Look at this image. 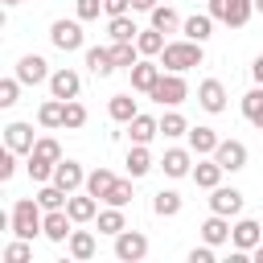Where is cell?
Listing matches in <instances>:
<instances>
[{"label":"cell","instance_id":"obj_32","mask_svg":"<svg viewBox=\"0 0 263 263\" xmlns=\"http://www.w3.org/2000/svg\"><path fill=\"white\" fill-rule=\"evenodd\" d=\"M168 41H164V33L160 29H140V37H136V49H140V58H160V49H164Z\"/></svg>","mask_w":263,"mask_h":263},{"label":"cell","instance_id":"obj_48","mask_svg":"<svg viewBox=\"0 0 263 263\" xmlns=\"http://www.w3.org/2000/svg\"><path fill=\"white\" fill-rule=\"evenodd\" d=\"M251 78H255V86H263V53L251 62Z\"/></svg>","mask_w":263,"mask_h":263},{"label":"cell","instance_id":"obj_2","mask_svg":"<svg viewBox=\"0 0 263 263\" xmlns=\"http://www.w3.org/2000/svg\"><path fill=\"white\" fill-rule=\"evenodd\" d=\"M164 70H173V74H185V70H193V66H201L205 62V53H201V41H189V37H181V41H168L164 49H160V58H156Z\"/></svg>","mask_w":263,"mask_h":263},{"label":"cell","instance_id":"obj_49","mask_svg":"<svg viewBox=\"0 0 263 263\" xmlns=\"http://www.w3.org/2000/svg\"><path fill=\"white\" fill-rule=\"evenodd\" d=\"M156 4H160V0H132V8H136V12H152Z\"/></svg>","mask_w":263,"mask_h":263},{"label":"cell","instance_id":"obj_26","mask_svg":"<svg viewBox=\"0 0 263 263\" xmlns=\"http://www.w3.org/2000/svg\"><path fill=\"white\" fill-rule=\"evenodd\" d=\"M37 123H41V127H66V103L49 95V99L37 107Z\"/></svg>","mask_w":263,"mask_h":263},{"label":"cell","instance_id":"obj_17","mask_svg":"<svg viewBox=\"0 0 263 263\" xmlns=\"http://www.w3.org/2000/svg\"><path fill=\"white\" fill-rule=\"evenodd\" d=\"M86 53V70L95 74V78H111L119 66H115V58H111V45H90V49H82Z\"/></svg>","mask_w":263,"mask_h":263},{"label":"cell","instance_id":"obj_12","mask_svg":"<svg viewBox=\"0 0 263 263\" xmlns=\"http://www.w3.org/2000/svg\"><path fill=\"white\" fill-rule=\"evenodd\" d=\"M214 160H218L226 173H238V168H247V144H242V140H222V144L214 148Z\"/></svg>","mask_w":263,"mask_h":263},{"label":"cell","instance_id":"obj_30","mask_svg":"<svg viewBox=\"0 0 263 263\" xmlns=\"http://www.w3.org/2000/svg\"><path fill=\"white\" fill-rule=\"evenodd\" d=\"M127 230V218H123V205H107V210H99V234H123Z\"/></svg>","mask_w":263,"mask_h":263},{"label":"cell","instance_id":"obj_44","mask_svg":"<svg viewBox=\"0 0 263 263\" xmlns=\"http://www.w3.org/2000/svg\"><path fill=\"white\" fill-rule=\"evenodd\" d=\"M74 12H78V21H99L103 0H74Z\"/></svg>","mask_w":263,"mask_h":263},{"label":"cell","instance_id":"obj_9","mask_svg":"<svg viewBox=\"0 0 263 263\" xmlns=\"http://www.w3.org/2000/svg\"><path fill=\"white\" fill-rule=\"evenodd\" d=\"M16 78H21L25 86H41V82H49V62H45L41 53H25V58L16 62Z\"/></svg>","mask_w":263,"mask_h":263},{"label":"cell","instance_id":"obj_16","mask_svg":"<svg viewBox=\"0 0 263 263\" xmlns=\"http://www.w3.org/2000/svg\"><path fill=\"white\" fill-rule=\"evenodd\" d=\"M66 214H70L78 226H82V222H95V218H99V197H90L86 189H78V193H70Z\"/></svg>","mask_w":263,"mask_h":263},{"label":"cell","instance_id":"obj_25","mask_svg":"<svg viewBox=\"0 0 263 263\" xmlns=\"http://www.w3.org/2000/svg\"><path fill=\"white\" fill-rule=\"evenodd\" d=\"M156 164H152V152H148V144H132L127 148V177L132 181H140V177H148Z\"/></svg>","mask_w":263,"mask_h":263},{"label":"cell","instance_id":"obj_45","mask_svg":"<svg viewBox=\"0 0 263 263\" xmlns=\"http://www.w3.org/2000/svg\"><path fill=\"white\" fill-rule=\"evenodd\" d=\"M16 156H21V152H12V148L0 152V181H12V173H16Z\"/></svg>","mask_w":263,"mask_h":263},{"label":"cell","instance_id":"obj_37","mask_svg":"<svg viewBox=\"0 0 263 263\" xmlns=\"http://www.w3.org/2000/svg\"><path fill=\"white\" fill-rule=\"evenodd\" d=\"M111 58H115V66H136L140 62V49H136V41H111Z\"/></svg>","mask_w":263,"mask_h":263},{"label":"cell","instance_id":"obj_3","mask_svg":"<svg viewBox=\"0 0 263 263\" xmlns=\"http://www.w3.org/2000/svg\"><path fill=\"white\" fill-rule=\"evenodd\" d=\"M205 4H210V16L226 29H242L255 16V0H205Z\"/></svg>","mask_w":263,"mask_h":263},{"label":"cell","instance_id":"obj_21","mask_svg":"<svg viewBox=\"0 0 263 263\" xmlns=\"http://www.w3.org/2000/svg\"><path fill=\"white\" fill-rule=\"evenodd\" d=\"M185 140H189L193 156H214V148L222 144V136H218L214 127H201V123H197V127H189V132H185Z\"/></svg>","mask_w":263,"mask_h":263},{"label":"cell","instance_id":"obj_7","mask_svg":"<svg viewBox=\"0 0 263 263\" xmlns=\"http://www.w3.org/2000/svg\"><path fill=\"white\" fill-rule=\"evenodd\" d=\"M78 90H82V78H78V70L62 66V70H53V74H49V95H53V99L70 103V99H78Z\"/></svg>","mask_w":263,"mask_h":263},{"label":"cell","instance_id":"obj_40","mask_svg":"<svg viewBox=\"0 0 263 263\" xmlns=\"http://www.w3.org/2000/svg\"><path fill=\"white\" fill-rule=\"evenodd\" d=\"M29 259H33L29 238H12V242L4 247V263H29Z\"/></svg>","mask_w":263,"mask_h":263},{"label":"cell","instance_id":"obj_33","mask_svg":"<svg viewBox=\"0 0 263 263\" xmlns=\"http://www.w3.org/2000/svg\"><path fill=\"white\" fill-rule=\"evenodd\" d=\"M148 16H152V29H160V33H177V29L185 25V21L177 16V8H168V4H156Z\"/></svg>","mask_w":263,"mask_h":263},{"label":"cell","instance_id":"obj_27","mask_svg":"<svg viewBox=\"0 0 263 263\" xmlns=\"http://www.w3.org/2000/svg\"><path fill=\"white\" fill-rule=\"evenodd\" d=\"M66 251H70V259H78V263L95 259V234H90V230H74V234L66 238Z\"/></svg>","mask_w":263,"mask_h":263},{"label":"cell","instance_id":"obj_31","mask_svg":"<svg viewBox=\"0 0 263 263\" xmlns=\"http://www.w3.org/2000/svg\"><path fill=\"white\" fill-rule=\"evenodd\" d=\"M107 33H111V41H136L140 37V25L123 12V16H107Z\"/></svg>","mask_w":263,"mask_h":263},{"label":"cell","instance_id":"obj_14","mask_svg":"<svg viewBox=\"0 0 263 263\" xmlns=\"http://www.w3.org/2000/svg\"><path fill=\"white\" fill-rule=\"evenodd\" d=\"M160 168H164V177H189L193 173V148H168L164 156H160Z\"/></svg>","mask_w":263,"mask_h":263},{"label":"cell","instance_id":"obj_8","mask_svg":"<svg viewBox=\"0 0 263 263\" xmlns=\"http://www.w3.org/2000/svg\"><path fill=\"white\" fill-rule=\"evenodd\" d=\"M230 242L238 247V251H255L259 242H263V222H255V218H238L234 226H230Z\"/></svg>","mask_w":263,"mask_h":263},{"label":"cell","instance_id":"obj_41","mask_svg":"<svg viewBox=\"0 0 263 263\" xmlns=\"http://www.w3.org/2000/svg\"><path fill=\"white\" fill-rule=\"evenodd\" d=\"M21 86H25V82H21L16 74H12V78H0V107H12V103L21 99Z\"/></svg>","mask_w":263,"mask_h":263},{"label":"cell","instance_id":"obj_38","mask_svg":"<svg viewBox=\"0 0 263 263\" xmlns=\"http://www.w3.org/2000/svg\"><path fill=\"white\" fill-rule=\"evenodd\" d=\"M185 132H189L185 115H181V111H164V119H160V136H164V140H177V136H185Z\"/></svg>","mask_w":263,"mask_h":263},{"label":"cell","instance_id":"obj_52","mask_svg":"<svg viewBox=\"0 0 263 263\" xmlns=\"http://www.w3.org/2000/svg\"><path fill=\"white\" fill-rule=\"evenodd\" d=\"M16 4H21V0H4V8H16Z\"/></svg>","mask_w":263,"mask_h":263},{"label":"cell","instance_id":"obj_24","mask_svg":"<svg viewBox=\"0 0 263 263\" xmlns=\"http://www.w3.org/2000/svg\"><path fill=\"white\" fill-rule=\"evenodd\" d=\"M127 136H132V144H152L156 136H160V119H152V115H136L132 123H127Z\"/></svg>","mask_w":263,"mask_h":263},{"label":"cell","instance_id":"obj_19","mask_svg":"<svg viewBox=\"0 0 263 263\" xmlns=\"http://www.w3.org/2000/svg\"><path fill=\"white\" fill-rule=\"evenodd\" d=\"M53 185H62L66 193H78V189L86 185L82 164H78V160H58V168H53Z\"/></svg>","mask_w":263,"mask_h":263},{"label":"cell","instance_id":"obj_1","mask_svg":"<svg viewBox=\"0 0 263 263\" xmlns=\"http://www.w3.org/2000/svg\"><path fill=\"white\" fill-rule=\"evenodd\" d=\"M8 230L16 234V238H37V234H45V210H41V201L37 197H16L12 201V214H8Z\"/></svg>","mask_w":263,"mask_h":263},{"label":"cell","instance_id":"obj_39","mask_svg":"<svg viewBox=\"0 0 263 263\" xmlns=\"http://www.w3.org/2000/svg\"><path fill=\"white\" fill-rule=\"evenodd\" d=\"M103 201H107V205H127V201H132V177H127V181H119V177H115V185L107 189V197H103Z\"/></svg>","mask_w":263,"mask_h":263},{"label":"cell","instance_id":"obj_46","mask_svg":"<svg viewBox=\"0 0 263 263\" xmlns=\"http://www.w3.org/2000/svg\"><path fill=\"white\" fill-rule=\"evenodd\" d=\"M214 251H218V247L201 242V247H193V251H189V263H214Z\"/></svg>","mask_w":263,"mask_h":263},{"label":"cell","instance_id":"obj_15","mask_svg":"<svg viewBox=\"0 0 263 263\" xmlns=\"http://www.w3.org/2000/svg\"><path fill=\"white\" fill-rule=\"evenodd\" d=\"M222 173H226V168H222L214 156H197V164H193L189 177H193L197 189H218V185H222Z\"/></svg>","mask_w":263,"mask_h":263},{"label":"cell","instance_id":"obj_34","mask_svg":"<svg viewBox=\"0 0 263 263\" xmlns=\"http://www.w3.org/2000/svg\"><path fill=\"white\" fill-rule=\"evenodd\" d=\"M111 185H115V173H111V168H95V173H86V185H82V189H86L90 197H99V201H103Z\"/></svg>","mask_w":263,"mask_h":263},{"label":"cell","instance_id":"obj_50","mask_svg":"<svg viewBox=\"0 0 263 263\" xmlns=\"http://www.w3.org/2000/svg\"><path fill=\"white\" fill-rule=\"evenodd\" d=\"M251 123H255V127H259V132H263V107H259V111H255V119H251Z\"/></svg>","mask_w":263,"mask_h":263},{"label":"cell","instance_id":"obj_10","mask_svg":"<svg viewBox=\"0 0 263 263\" xmlns=\"http://www.w3.org/2000/svg\"><path fill=\"white\" fill-rule=\"evenodd\" d=\"M210 210L226 214V218H238L242 214V193L234 185H218V189H210Z\"/></svg>","mask_w":263,"mask_h":263},{"label":"cell","instance_id":"obj_22","mask_svg":"<svg viewBox=\"0 0 263 263\" xmlns=\"http://www.w3.org/2000/svg\"><path fill=\"white\" fill-rule=\"evenodd\" d=\"M201 242H210V247H222V242H230V218L210 210V218L201 222Z\"/></svg>","mask_w":263,"mask_h":263},{"label":"cell","instance_id":"obj_28","mask_svg":"<svg viewBox=\"0 0 263 263\" xmlns=\"http://www.w3.org/2000/svg\"><path fill=\"white\" fill-rule=\"evenodd\" d=\"M107 115H111L115 123H132V119L140 115V107H136V99H132V95H111V103H107Z\"/></svg>","mask_w":263,"mask_h":263},{"label":"cell","instance_id":"obj_23","mask_svg":"<svg viewBox=\"0 0 263 263\" xmlns=\"http://www.w3.org/2000/svg\"><path fill=\"white\" fill-rule=\"evenodd\" d=\"M214 25H218V21H214L210 12H193V16H185V25H181V33H185L189 41H201V45H205V41L214 37Z\"/></svg>","mask_w":263,"mask_h":263},{"label":"cell","instance_id":"obj_35","mask_svg":"<svg viewBox=\"0 0 263 263\" xmlns=\"http://www.w3.org/2000/svg\"><path fill=\"white\" fill-rule=\"evenodd\" d=\"M37 201H41V210H66V201H70V193H66L62 185H53V181H45V185L37 189Z\"/></svg>","mask_w":263,"mask_h":263},{"label":"cell","instance_id":"obj_11","mask_svg":"<svg viewBox=\"0 0 263 263\" xmlns=\"http://www.w3.org/2000/svg\"><path fill=\"white\" fill-rule=\"evenodd\" d=\"M160 74H164V66H160V62H152V58H140V62L132 66V90H144V95H152V86L160 82Z\"/></svg>","mask_w":263,"mask_h":263},{"label":"cell","instance_id":"obj_51","mask_svg":"<svg viewBox=\"0 0 263 263\" xmlns=\"http://www.w3.org/2000/svg\"><path fill=\"white\" fill-rule=\"evenodd\" d=\"M251 255H255V263H263V242H259V247H255Z\"/></svg>","mask_w":263,"mask_h":263},{"label":"cell","instance_id":"obj_36","mask_svg":"<svg viewBox=\"0 0 263 263\" xmlns=\"http://www.w3.org/2000/svg\"><path fill=\"white\" fill-rule=\"evenodd\" d=\"M33 160H41V164H58L62 160V144L53 140V136H41L37 144H33V152H29Z\"/></svg>","mask_w":263,"mask_h":263},{"label":"cell","instance_id":"obj_42","mask_svg":"<svg viewBox=\"0 0 263 263\" xmlns=\"http://www.w3.org/2000/svg\"><path fill=\"white\" fill-rule=\"evenodd\" d=\"M82 123H86V107H82L78 99H70V103H66V132H78Z\"/></svg>","mask_w":263,"mask_h":263},{"label":"cell","instance_id":"obj_53","mask_svg":"<svg viewBox=\"0 0 263 263\" xmlns=\"http://www.w3.org/2000/svg\"><path fill=\"white\" fill-rule=\"evenodd\" d=\"M255 12H263V0H255Z\"/></svg>","mask_w":263,"mask_h":263},{"label":"cell","instance_id":"obj_5","mask_svg":"<svg viewBox=\"0 0 263 263\" xmlns=\"http://www.w3.org/2000/svg\"><path fill=\"white\" fill-rule=\"evenodd\" d=\"M49 41H53V49H62V53H74V49H86V37H82V21L74 16V21H53L49 25Z\"/></svg>","mask_w":263,"mask_h":263},{"label":"cell","instance_id":"obj_47","mask_svg":"<svg viewBox=\"0 0 263 263\" xmlns=\"http://www.w3.org/2000/svg\"><path fill=\"white\" fill-rule=\"evenodd\" d=\"M127 8H132V0H103V12L107 16H123Z\"/></svg>","mask_w":263,"mask_h":263},{"label":"cell","instance_id":"obj_4","mask_svg":"<svg viewBox=\"0 0 263 263\" xmlns=\"http://www.w3.org/2000/svg\"><path fill=\"white\" fill-rule=\"evenodd\" d=\"M148 99H156L160 107H181V103L189 99V82H185V74L164 70V74H160V82L152 86V95H148Z\"/></svg>","mask_w":263,"mask_h":263},{"label":"cell","instance_id":"obj_18","mask_svg":"<svg viewBox=\"0 0 263 263\" xmlns=\"http://www.w3.org/2000/svg\"><path fill=\"white\" fill-rule=\"evenodd\" d=\"M197 103H201V111H210V115L226 111V86H222L218 78H205V82L197 86Z\"/></svg>","mask_w":263,"mask_h":263},{"label":"cell","instance_id":"obj_6","mask_svg":"<svg viewBox=\"0 0 263 263\" xmlns=\"http://www.w3.org/2000/svg\"><path fill=\"white\" fill-rule=\"evenodd\" d=\"M148 255V234L144 230H123L115 234V259L119 263H140Z\"/></svg>","mask_w":263,"mask_h":263},{"label":"cell","instance_id":"obj_43","mask_svg":"<svg viewBox=\"0 0 263 263\" xmlns=\"http://www.w3.org/2000/svg\"><path fill=\"white\" fill-rule=\"evenodd\" d=\"M25 168H29V177H33L37 185H45V181H53V168H58V164H41V160H33V156H29V164H25Z\"/></svg>","mask_w":263,"mask_h":263},{"label":"cell","instance_id":"obj_20","mask_svg":"<svg viewBox=\"0 0 263 263\" xmlns=\"http://www.w3.org/2000/svg\"><path fill=\"white\" fill-rule=\"evenodd\" d=\"M74 226H78V222H74L66 210H45V238H49V242H66V238L74 234Z\"/></svg>","mask_w":263,"mask_h":263},{"label":"cell","instance_id":"obj_13","mask_svg":"<svg viewBox=\"0 0 263 263\" xmlns=\"http://www.w3.org/2000/svg\"><path fill=\"white\" fill-rule=\"evenodd\" d=\"M33 144H37V136H33V123H8L4 127V148H12V152H21V156H29L33 152Z\"/></svg>","mask_w":263,"mask_h":263},{"label":"cell","instance_id":"obj_29","mask_svg":"<svg viewBox=\"0 0 263 263\" xmlns=\"http://www.w3.org/2000/svg\"><path fill=\"white\" fill-rule=\"evenodd\" d=\"M181 205H185V201H181L177 189H160V193L152 197V214H156V218H177Z\"/></svg>","mask_w":263,"mask_h":263}]
</instances>
